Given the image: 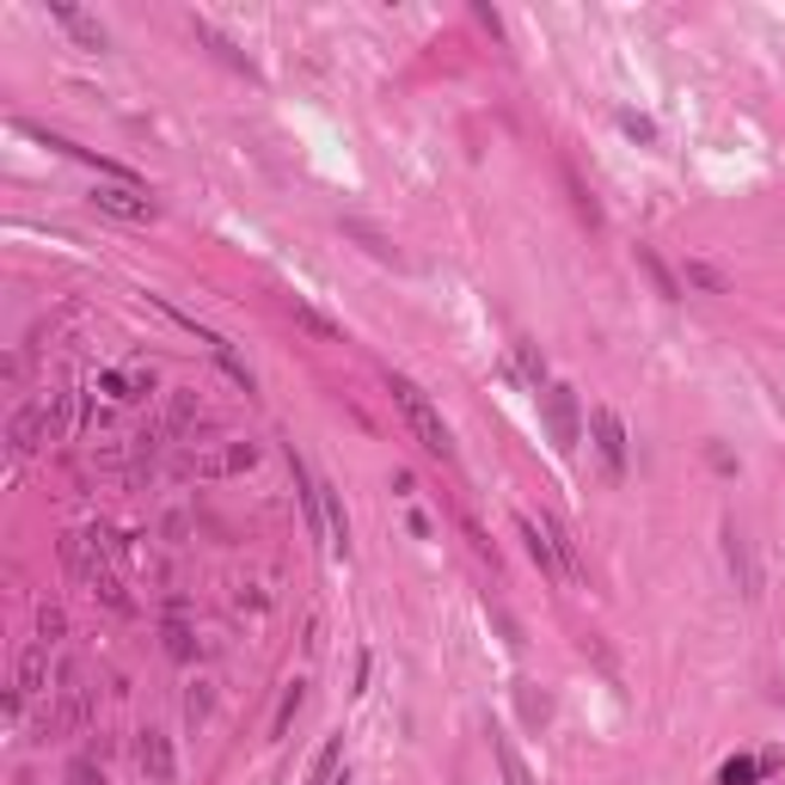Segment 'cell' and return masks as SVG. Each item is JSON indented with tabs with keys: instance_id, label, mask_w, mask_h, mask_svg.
I'll list each match as a JSON object with an SVG mask.
<instances>
[{
	"instance_id": "f1b7e54d",
	"label": "cell",
	"mask_w": 785,
	"mask_h": 785,
	"mask_svg": "<svg viewBox=\"0 0 785 785\" xmlns=\"http://www.w3.org/2000/svg\"><path fill=\"white\" fill-rule=\"evenodd\" d=\"M620 129H626L632 141H657V124H650V117H638V111H620Z\"/></svg>"
},
{
	"instance_id": "d6986e66",
	"label": "cell",
	"mask_w": 785,
	"mask_h": 785,
	"mask_svg": "<svg viewBox=\"0 0 785 785\" xmlns=\"http://www.w3.org/2000/svg\"><path fill=\"white\" fill-rule=\"evenodd\" d=\"M344 773V737H325V749L313 754V780L308 785H325V780H338Z\"/></svg>"
},
{
	"instance_id": "7a4b0ae2",
	"label": "cell",
	"mask_w": 785,
	"mask_h": 785,
	"mask_svg": "<svg viewBox=\"0 0 785 785\" xmlns=\"http://www.w3.org/2000/svg\"><path fill=\"white\" fill-rule=\"evenodd\" d=\"M56 700H62V706H56V718L44 724V737H49V730H86V724H93V688L80 681L74 662L56 669Z\"/></svg>"
},
{
	"instance_id": "8992f818",
	"label": "cell",
	"mask_w": 785,
	"mask_h": 785,
	"mask_svg": "<svg viewBox=\"0 0 785 785\" xmlns=\"http://www.w3.org/2000/svg\"><path fill=\"white\" fill-rule=\"evenodd\" d=\"M136 767H141V780H148V785H172L178 754H172L166 730H141V737H136Z\"/></svg>"
},
{
	"instance_id": "ac0fdd59",
	"label": "cell",
	"mask_w": 785,
	"mask_h": 785,
	"mask_svg": "<svg viewBox=\"0 0 785 785\" xmlns=\"http://www.w3.org/2000/svg\"><path fill=\"white\" fill-rule=\"evenodd\" d=\"M99 386H105L111 400H141V393H148V386H154V381H148V374H124V369H105V374H99Z\"/></svg>"
},
{
	"instance_id": "52a82bcc",
	"label": "cell",
	"mask_w": 785,
	"mask_h": 785,
	"mask_svg": "<svg viewBox=\"0 0 785 785\" xmlns=\"http://www.w3.org/2000/svg\"><path fill=\"white\" fill-rule=\"evenodd\" d=\"M724 565H730V577H737L742 601H761V570H754V553H749V540H742L737 522H724Z\"/></svg>"
},
{
	"instance_id": "4316f807",
	"label": "cell",
	"mask_w": 785,
	"mask_h": 785,
	"mask_svg": "<svg viewBox=\"0 0 785 785\" xmlns=\"http://www.w3.org/2000/svg\"><path fill=\"white\" fill-rule=\"evenodd\" d=\"M516 369H522L534 386H553V381H546V362L534 356V344H516Z\"/></svg>"
},
{
	"instance_id": "603a6c76",
	"label": "cell",
	"mask_w": 785,
	"mask_h": 785,
	"mask_svg": "<svg viewBox=\"0 0 785 785\" xmlns=\"http://www.w3.org/2000/svg\"><path fill=\"white\" fill-rule=\"evenodd\" d=\"M68 405H74V393H49L44 417H49V442H62L68 436Z\"/></svg>"
},
{
	"instance_id": "277c9868",
	"label": "cell",
	"mask_w": 785,
	"mask_h": 785,
	"mask_svg": "<svg viewBox=\"0 0 785 785\" xmlns=\"http://www.w3.org/2000/svg\"><path fill=\"white\" fill-rule=\"evenodd\" d=\"M589 436H596V454L614 478H626V424H620L614 405H596L589 412Z\"/></svg>"
},
{
	"instance_id": "ba28073f",
	"label": "cell",
	"mask_w": 785,
	"mask_h": 785,
	"mask_svg": "<svg viewBox=\"0 0 785 785\" xmlns=\"http://www.w3.org/2000/svg\"><path fill=\"white\" fill-rule=\"evenodd\" d=\"M516 534L528 540V558L540 565V577H565V558H558V540L546 522H534V516H516Z\"/></svg>"
},
{
	"instance_id": "484cf974",
	"label": "cell",
	"mask_w": 785,
	"mask_h": 785,
	"mask_svg": "<svg viewBox=\"0 0 785 785\" xmlns=\"http://www.w3.org/2000/svg\"><path fill=\"white\" fill-rule=\"evenodd\" d=\"M289 313H295V325H308V332H320V338H338V325L325 320V313H313L308 301H289Z\"/></svg>"
},
{
	"instance_id": "44dd1931",
	"label": "cell",
	"mask_w": 785,
	"mask_h": 785,
	"mask_svg": "<svg viewBox=\"0 0 785 785\" xmlns=\"http://www.w3.org/2000/svg\"><path fill=\"white\" fill-rule=\"evenodd\" d=\"M344 233H350V240H362V246H369V252H374V258H381V264H400V252L386 246V240H381V233H374V228H362V221H344Z\"/></svg>"
},
{
	"instance_id": "9c48e42d",
	"label": "cell",
	"mask_w": 785,
	"mask_h": 785,
	"mask_svg": "<svg viewBox=\"0 0 785 785\" xmlns=\"http://www.w3.org/2000/svg\"><path fill=\"white\" fill-rule=\"evenodd\" d=\"M7 442H13V454H37V448L49 442V417H44V405H19L13 424H7Z\"/></svg>"
},
{
	"instance_id": "7c38bea8",
	"label": "cell",
	"mask_w": 785,
	"mask_h": 785,
	"mask_svg": "<svg viewBox=\"0 0 785 785\" xmlns=\"http://www.w3.org/2000/svg\"><path fill=\"white\" fill-rule=\"evenodd\" d=\"M44 681H49V645H44V638H32V645L19 650L13 688H19V693H44Z\"/></svg>"
},
{
	"instance_id": "ffe728a7",
	"label": "cell",
	"mask_w": 785,
	"mask_h": 785,
	"mask_svg": "<svg viewBox=\"0 0 785 785\" xmlns=\"http://www.w3.org/2000/svg\"><path fill=\"white\" fill-rule=\"evenodd\" d=\"M754 780H761V761H754V754H730L718 767V785H754Z\"/></svg>"
},
{
	"instance_id": "3957f363",
	"label": "cell",
	"mask_w": 785,
	"mask_h": 785,
	"mask_svg": "<svg viewBox=\"0 0 785 785\" xmlns=\"http://www.w3.org/2000/svg\"><path fill=\"white\" fill-rule=\"evenodd\" d=\"M540 405H546V430H553V448H558V454H570V448L584 442V412H577V393L553 381L546 393H540Z\"/></svg>"
},
{
	"instance_id": "5bb4252c",
	"label": "cell",
	"mask_w": 785,
	"mask_h": 785,
	"mask_svg": "<svg viewBox=\"0 0 785 785\" xmlns=\"http://www.w3.org/2000/svg\"><path fill=\"white\" fill-rule=\"evenodd\" d=\"M252 461H258V448H252V442H228L221 454H209V461H191V473H203V478H216V473H246Z\"/></svg>"
},
{
	"instance_id": "f546056e",
	"label": "cell",
	"mask_w": 785,
	"mask_h": 785,
	"mask_svg": "<svg viewBox=\"0 0 785 785\" xmlns=\"http://www.w3.org/2000/svg\"><path fill=\"white\" fill-rule=\"evenodd\" d=\"M688 282H700V289H712V295H724V289H730V282H724L718 270H712V264H688Z\"/></svg>"
},
{
	"instance_id": "2e32d148",
	"label": "cell",
	"mask_w": 785,
	"mask_h": 785,
	"mask_svg": "<svg viewBox=\"0 0 785 785\" xmlns=\"http://www.w3.org/2000/svg\"><path fill=\"white\" fill-rule=\"evenodd\" d=\"M509 693H516V712H522V724H528V730H540V724L553 718V700H546V693H540L534 681H516Z\"/></svg>"
},
{
	"instance_id": "8fae6325",
	"label": "cell",
	"mask_w": 785,
	"mask_h": 785,
	"mask_svg": "<svg viewBox=\"0 0 785 785\" xmlns=\"http://www.w3.org/2000/svg\"><path fill=\"white\" fill-rule=\"evenodd\" d=\"M320 516H325V546L344 558V553H350V516H344V497L332 492L325 478H320Z\"/></svg>"
},
{
	"instance_id": "9a60e30c",
	"label": "cell",
	"mask_w": 785,
	"mask_h": 785,
	"mask_svg": "<svg viewBox=\"0 0 785 785\" xmlns=\"http://www.w3.org/2000/svg\"><path fill=\"white\" fill-rule=\"evenodd\" d=\"M492 754H497V767H504V785H534V773H528V761H522V754H516V742H509L504 730H497V724H492Z\"/></svg>"
},
{
	"instance_id": "cb8c5ba5",
	"label": "cell",
	"mask_w": 785,
	"mask_h": 785,
	"mask_svg": "<svg viewBox=\"0 0 785 785\" xmlns=\"http://www.w3.org/2000/svg\"><path fill=\"white\" fill-rule=\"evenodd\" d=\"M301 700H308V688L295 681V688L282 693V706H277V724H270V737H289V724H295V712H301Z\"/></svg>"
},
{
	"instance_id": "5b68a950",
	"label": "cell",
	"mask_w": 785,
	"mask_h": 785,
	"mask_svg": "<svg viewBox=\"0 0 785 785\" xmlns=\"http://www.w3.org/2000/svg\"><path fill=\"white\" fill-rule=\"evenodd\" d=\"M93 203L105 209V216H117V221H154V197H148L141 185H124V178L93 185Z\"/></svg>"
},
{
	"instance_id": "7402d4cb",
	"label": "cell",
	"mask_w": 785,
	"mask_h": 785,
	"mask_svg": "<svg viewBox=\"0 0 785 785\" xmlns=\"http://www.w3.org/2000/svg\"><path fill=\"white\" fill-rule=\"evenodd\" d=\"M166 650H172L178 662H191V657H197V638H191V626H185L178 614L166 620Z\"/></svg>"
},
{
	"instance_id": "d4e9b609",
	"label": "cell",
	"mask_w": 785,
	"mask_h": 785,
	"mask_svg": "<svg viewBox=\"0 0 785 785\" xmlns=\"http://www.w3.org/2000/svg\"><path fill=\"white\" fill-rule=\"evenodd\" d=\"M565 185H570V197H577V216H584L589 228H596V221H601V209H596V197H589V191H584V178H577V166H565Z\"/></svg>"
},
{
	"instance_id": "e0dca14e",
	"label": "cell",
	"mask_w": 785,
	"mask_h": 785,
	"mask_svg": "<svg viewBox=\"0 0 785 785\" xmlns=\"http://www.w3.org/2000/svg\"><path fill=\"white\" fill-rule=\"evenodd\" d=\"M191 32H197L203 44L216 49V56H221V62H228V68H240V74H252V62H246V56H240V49H233V37H221L216 25H209V19H191Z\"/></svg>"
},
{
	"instance_id": "30bf717a",
	"label": "cell",
	"mask_w": 785,
	"mask_h": 785,
	"mask_svg": "<svg viewBox=\"0 0 785 785\" xmlns=\"http://www.w3.org/2000/svg\"><path fill=\"white\" fill-rule=\"evenodd\" d=\"M49 19H56V25H62V32L74 37L80 49H105V25H99V19H86L80 7H68V0H49Z\"/></svg>"
},
{
	"instance_id": "83f0119b",
	"label": "cell",
	"mask_w": 785,
	"mask_h": 785,
	"mask_svg": "<svg viewBox=\"0 0 785 785\" xmlns=\"http://www.w3.org/2000/svg\"><path fill=\"white\" fill-rule=\"evenodd\" d=\"M62 632H68L62 608H44V614H37V638H44V645H56V638H62Z\"/></svg>"
},
{
	"instance_id": "4dcf8cb0",
	"label": "cell",
	"mask_w": 785,
	"mask_h": 785,
	"mask_svg": "<svg viewBox=\"0 0 785 785\" xmlns=\"http://www.w3.org/2000/svg\"><path fill=\"white\" fill-rule=\"evenodd\" d=\"M68 785H105V773H99L93 761H74V767H68Z\"/></svg>"
},
{
	"instance_id": "4fadbf2b",
	"label": "cell",
	"mask_w": 785,
	"mask_h": 785,
	"mask_svg": "<svg viewBox=\"0 0 785 785\" xmlns=\"http://www.w3.org/2000/svg\"><path fill=\"white\" fill-rule=\"evenodd\" d=\"M632 258H638V270L650 277V289H657L662 301H681V295H688V282H681L676 270H669V264L657 258V246H632Z\"/></svg>"
},
{
	"instance_id": "6da1fadb",
	"label": "cell",
	"mask_w": 785,
	"mask_h": 785,
	"mask_svg": "<svg viewBox=\"0 0 785 785\" xmlns=\"http://www.w3.org/2000/svg\"><path fill=\"white\" fill-rule=\"evenodd\" d=\"M386 393H393V405L405 412V424H412V436L424 442V454H430V461H442V466L454 461V436H448L442 412L430 405V393H424L417 381H405V374H393V369H386Z\"/></svg>"
}]
</instances>
